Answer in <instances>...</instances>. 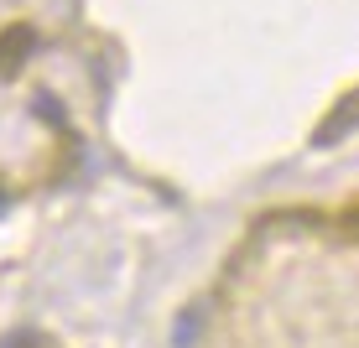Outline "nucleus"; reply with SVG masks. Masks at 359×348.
Masks as SVG:
<instances>
[{"instance_id": "1", "label": "nucleus", "mask_w": 359, "mask_h": 348, "mask_svg": "<svg viewBox=\"0 0 359 348\" xmlns=\"http://www.w3.org/2000/svg\"><path fill=\"white\" fill-rule=\"evenodd\" d=\"M32 53H36V32L27 21H11V27L0 32V78H16V73L32 63Z\"/></svg>"}, {"instance_id": "2", "label": "nucleus", "mask_w": 359, "mask_h": 348, "mask_svg": "<svg viewBox=\"0 0 359 348\" xmlns=\"http://www.w3.org/2000/svg\"><path fill=\"white\" fill-rule=\"evenodd\" d=\"M354 125H359V89H349V94H344V99L328 109L323 120H318L313 146H333V141H344V135H349Z\"/></svg>"}, {"instance_id": "3", "label": "nucleus", "mask_w": 359, "mask_h": 348, "mask_svg": "<svg viewBox=\"0 0 359 348\" xmlns=\"http://www.w3.org/2000/svg\"><path fill=\"white\" fill-rule=\"evenodd\" d=\"M333 229H339L344 239H359V197H349V203L333 214Z\"/></svg>"}]
</instances>
